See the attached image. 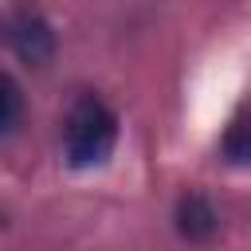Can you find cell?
<instances>
[{
	"label": "cell",
	"instance_id": "obj_4",
	"mask_svg": "<svg viewBox=\"0 0 251 251\" xmlns=\"http://www.w3.org/2000/svg\"><path fill=\"white\" fill-rule=\"evenodd\" d=\"M20 110H24V98H20V86L12 75L0 78V133L12 137L20 129Z\"/></svg>",
	"mask_w": 251,
	"mask_h": 251
},
{
	"label": "cell",
	"instance_id": "obj_3",
	"mask_svg": "<svg viewBox=\"0 0 251 251\" xmlns=\"http://www.w3.org/2000/svg\"><path fill=\"white\" fill-rule=\"evenodd\" d=\"M176 231L188 239V243H204V239H212L216 235V227H220V216H216V208H212V200L208 196H200V192H188V196H180V204H176Z\"/></svg>",
	"mask_w": 251,
	"mask_h": 251
},
{
	"label": "cell",
	"instance_id": "obj_1",
	"mask_svg": "<svg viewBox=\"0 0 251 251\" xmlns=\"http://www.w3.org/2000/svg\"><path fill=\"white\" fill-rule=\"evenodd\" d=\"M114 141H118V114L102 98L82 94L71 106L67 122H63V153H67V161L75 169L98 165V161L110 157Z\"/></svg>",
	"mask_w": 251,
	"mask_h": 251
},
{
	"label": "cell",
	"instance_id": "obj_2",
	"mask_svg": "<svg viewBox=\"0 0 251 251\" xmlns=\"http://www.w3.org/2000/svg\"><path fill=\"white\" fill-rule=\"evenodd\" d=\"M8 43H12V51L27 67H43L55 55V31H51V24L39 12H31V8H16L8 16Z\"/></svg>",
	"mask_w": 251,
	"mask_h": 251
},
{
	"label": "cell",
	"instance_id": "obj_5",
	"mask_svg": "<svg viewBox=\"0 0 251 251\" xmlns=\"http://www.w3.org/2000/svg\"><path fill=\"white\" fill-rule=\"evenodd\" d=\"M224 157L231 165H251V122H235L224 133Z\"/></svg>",
	"mask_w": 251,
	"mask_h": 251
}]
</instances>
